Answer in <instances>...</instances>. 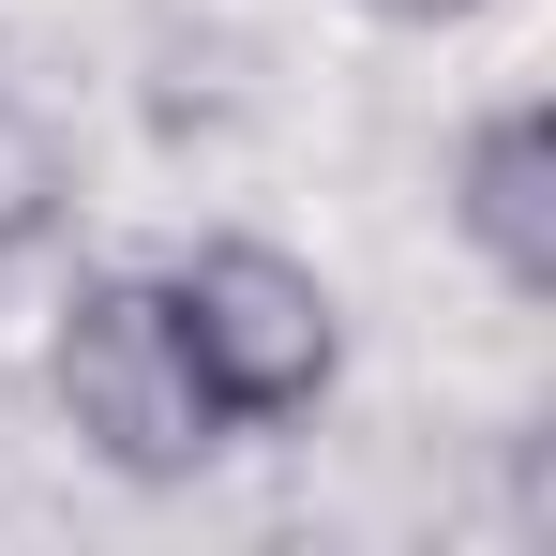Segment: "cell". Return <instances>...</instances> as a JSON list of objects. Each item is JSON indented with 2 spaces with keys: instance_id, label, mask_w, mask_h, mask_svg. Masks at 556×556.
Wrapping results in <instances>:
<instances>
[{
  "instance_id": "6da1fadb",
  "label": "cell",
  "mask_w": 556,
  "mask_h": 556,
  "mask_svg": "<svg viewBox=\"0 0 556 556\" xmlns=\"http://www.w3.org/2000/svg\"><path fill=\"white\" fill-rule=\"evenodd\" d=\"M151 286H166V331H181V362H195V391H211L226 437H301L346 391V301H331L316 256L226 226V241L151 256Z\"/></svg>"
},
{
  "instance_id": "7a4b0ae2",
  "label": "cell",
  "mask_w": 556,
  "mask_h": 556,
  "mask_svg": "<svg viewBox=\"0 0 556 556\" xmlns=\"http://www.w3.org/2000/svg\"><path fill=\"white\" fill-rule=\"evenodd\" d=\"M46 406H61V437L105 466V481H136V496H181L211 452H241L226 421H211V391H195L181 331H166V286L136 271V256H105L46 301Z\"/></svg>"
},
{
  "instance_id": "3957f363",
  "label": "cell",
  "mask_w": 556,
  "mask_h": 556,
  "mask_svg": "<svg viewBox=\"0 0 556 556\" xmlns=\"http://www.w3.org/2000/svg\"><path fill=\"white\" fill-rule=\"evenodd\" d=\"M437 211H452V241L481 256V286L542 316V301H556V105L542 91L466 105L452 166H437Z\"/></svg>"
},
{
  "instance_id": "277c9868",
  "label": "cell",
  "mask_w": 556,
  "mask_h": 556,
  "mask_svg": "<svg viewBox=\"0 0 556 556\" xmlns=\"http://www.w3.org/2000/svg\"><path fill=\"white\" fill-rule=\"evenodd\" d=\"M46 226H61V166H46V136L0 105V271H15V256H46Z\"/></svg>"
},
{
  "instance_id": "5b68a950",
  "label": "cell",
  "mask_w": 556,
  "mask_h": 556,
  "mask_svg": "<svg viewBox=\"0 0 556 556\" xmlns=\"http://www.w3.org/2000/svg\"><path fill=\"white\" fill-rule=\"evenodd\" d=\"M376 30H466V15H496V0H362Z\"/></svg>"
}]
</instances>
